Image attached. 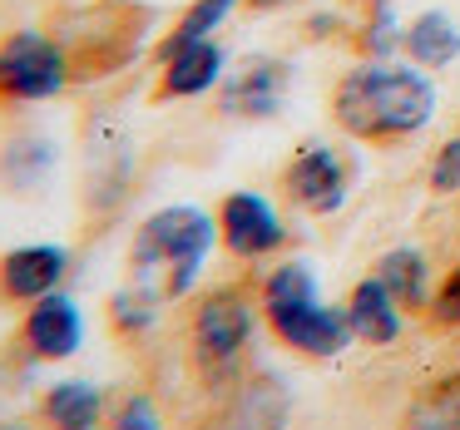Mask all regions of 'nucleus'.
Listing matches in <instances>:
<instances>
[{
    "mask_svg": "<svg viewBox=\"0 0 460 430\" xmlns=\"http://www.w3.org/2000/svg\"><path fill=\"white\" fill-rule=\"evenodd\" d=\"M317 297H322V287H317V272H312L307 262H278L258 287L262 317H268V312H282V307H297V302H317Z\"/></svg>",
    "mask_w": 460,
    "mask_h": 430,
    "instance_id": "obj_20",
    "label": "nucleus"
},
{
    "mask_svg": "<svg viewBox=\"0 0 460 430\" xmlns=\"http://www.w3.org/2000/svg\"><path fill=\"white\" fill-rule=\"evenodd\" d=\"M124 179H129V144L114 124L94 119L90 129V203L104 208V203L124 198Z\"/></svg>",
    "mask_w": 460,
    "mask_h": 430,
    "instance_id": "obj_17",
    "label": "nucleus"
},
{
    "mask_svg": "<svg viewBox=\"0 0 460 430\" xmlns=\"http://www.w3.org/2000/svg\"><path fill=\"white\" fill-rule=\"evenodd\" d=\"M218 242L238 262H262V258H278L288 248V223L278 218V208L262 193L233 189L218 203Z\"/></svg>",
    "mask_w": 460,
    "mask_h": 430,
    "instance_id": "obj_6",
    "label": "nucleus"
},
{
    "mask_svg": "<svg viewBox=\"0 0 460 430\" xmlns=\"http://www.w3.org/2000/svg\"><path fill=\"white\" fill-rule=\"evenodd\" d=\"M288 391L272 376H252V381H233L228 400L208 416L203 430H282L288 426Z\"/></svg>",
    "mask_w": 460,
    "mask_h": 430,
    "instance_id": "obj_11",
    "label": "nucleus"
},
{
    "mask_svg": "<svg viewBox=\"0 0 460 430\" xmlns=\"http://www.w3.org/2000/svg\"><path fill=\"white\" fill-rule=\"evenodd\" d=\"M21 347L31 361H65L84 347V317L65 292L31 302L21 321Z\"/></svg>",
    "mask_w": 460,
    "mask_h": 430,
    "instance_id": "obj_9",
    "label": "nucleus"
},
{
    "mask_svg": "<svg viewBox=\"0 0 460 430\" xmlns=\"http://www.w3.org/2000/svg\"><path fill=\"white\" fill-rule=\"evenodd\" d=\"M426 321L436 331H460V262L436 282V297L426 307Z\"/></svg>",
    "mask_w": 460,
    "mask_h": 430,
    "instance_id": "obj_26",
    "label": "nucleus"
},
{
    "mask_svg": "<svg viewBox=\"0 0 460 430\" xmlns=\"http://www.w3.org/2000/svg\"><path fill=\"white\" fill-rule=\"evenodd\" d=\"M341 312H347V321H351V337H357L361 347H371V351L396 347L401 327H406V312H401V302L381 287L376 272H367V277L347 292V307Z\"/></svg>",
    "mask_w": 460,
    "mask_h": 430,
    "instance_id": "obj_13",
    "label": "nucleus"
},
{
    "mask_svg": "<svg viewBox=\"0 0 460 430\" xmlns=\"http://www.w3.org/2000/svg\"><path fill=\"white\" fill-rule=\"evenodd\" d=\"M218 242V213L169 203L149 213L129 242V282L154 302H179L199 287V272Z\"/></svg>",
    "mask_w": 460,
    "mask_h": 430,
    "instance_id": "obj_2",
    "label": "nucleus"
},
{
    "mask_svg": "<svg viewBox=\"0 0 460 430\" xmlns=\"http://www.w3.org/2000/svg\"><path fill=\"white\" fill-rule=\"evenodd\" d=\"M100 420H104V391L94 381H55L40 396L45 430H100Z\"/></svg>",
    "mask_w": 460,
    "mask_h": 430,
    "instance_id": "obj_16",
    "label": "nucleus"
},
{
    "mask_svg": "<svg viewBox=\"0 0 460 430\" xmlns=\"http://www.w3.org/2000/svg\"><path fill=\"white\" fill-rule=\"evenodd\" d=\"M288 84H292V65L272 60V55H248L228 80L218 84V114L223 119H278L288 104Z\"/></svg>",
    "mask_w": 460,
    "mask_h": 430,
    "instance_id": "obj_7",
    "label": "nucleus"
},
{
    "mask_svg": "<svg viewBox=\"0 0 460 430\" xmlns=\"http://www.w3.org/2000/svg\"><path fill=\"white\" fill-rule=\"evenodd\" d=\"M159 426H164V416L149 391H124L110 406V430H159Z\"/></svg>",
    "mask_w": 460,
    "mask_h": 430,
    "instance_id": "obj_24",
    "label": "nucleus"
},
{
    "mask_svg": "<svg viewBox=\"0 0 460 430\" xmlns=\"http://www.w3.org/2000/svg\"><path fill=\"white\" fill-rule=\"evenodd\" d=\"M401 55L411 65H420L426 75H440L460 60V25L446 11H420L416 21H406L401 35Z\"/></svg>",
    "mask_w": 460,
    "mask_h": 430,
    "instance_id": "obj_15",
    "label": "nucleus"
},
{
    "mask_svg": "<svg viewBox=\"0 0 460 430\" xmlns=\"http://www.w3.org/2000/svg\"><path fill=\"white\" fill-rule=\"evenodd\" d=\"M159 307H164V302H154L149 292H139L134 282H129V287H119L110 297V327H114V337H124V341L149 337V327L159 321Z\"/></svg>",
    "mask_w": 460,
    "mask_h": 430,
    "instance_id": "obj_21",
    "label": "nucleus"
},
{
    "mask_svg": "<svg viewBox=\"0 0 460 430\" xmlns=\"http://www.w3.org/2000/svg\"><path fill=\"white\" fill-rule=\"evenodd\" d=\"M248 11H282V5H292V0H243Z\"/></svg>",
    "mask_w": 460,
    "mask_h": 430,
    "instance_id": "obj_27",
    "label": "nucleus"
},
{
    "mask_svg": "<svg viewBox=\"0 0 460 430\" xmlns=\"http://www.w3.org/2000/svg\"><path fill=\"white\" fill-rule=\"evenodd\" d=\"M282 193L292 208L312 213V218H332L351 198V159L337 144H302L282 169Z\"/></svg>",
    "mask_w": 460,
    "mask_h": 430,
    "instance_id": "obj_5",
    "label": "nucleus"
},
{
    "mask_svg": "<svg viewBox=\"0 0 460 430\" xmlns=\"http://www.w3.org/2000/svg\"><path fill=\"white\" fill-rule=\"evenodd\" d=\"M223 70H228V55H223L218 40H199L189 50L169 55L159 65V84H154V100L173 104V100H199V94L218 90Z\"/></svg>",
    "mask_w": 460,
    "mask_h": 430,
    "instance_id": "obj_12",
    "label": "nucleus"
},
{
    "mask_svg": "<svg viewBox=\"0 0 460 430\" xmlns=\"http://www.w3.org/2000/svg\"><path fill=\"white\" fill-rule=\"evenodd\" d=\"M272 327V337L282 341L288 351H297V356L307 361H332L341 356V351L351 347V321L341 307H327V302H297V307H282V312H268L262 317Z\"/></svg>",
    "mask_w": 460,
    "mask_h": 430,
    "instance_id": "obj_8",
    "label": "nucleus"
},
{
    "mask_svg": "<svg viewBox=\"0 0 460 430\" xmlns=\"http://www.w3.org/2000/svg\"><path fill=\"white\" fill-rule=\"evenodd\" d=\"M436 80L420 65H396V60H367L337 75L332 84V124L347 139L371 144V149H391L406 144L436 119Z\"/></svg>",
    "mask_w": 460,
    "mask_h": 430,
    "instance_id": "obj_1",
    "label": "nucleus"
},
{
    "mask_svg": "<svg viewBox=\"0 0 460 430\" xmlns=\"http://www.w3.org/2000/svg\"><path fill=\"white\" fill-rule=\"evenodd\" d=\"M258 297L248 287H213L193 302V321H189V356L193 366L208 376V386L238 381V361L248 356L252 331H258Z\"/></svg>",
    "mask_w": 460,
    "mask_h": 430,
    "instance_id": "obj_3",
    "label": "nucleus"
},
{
    "mask_svg": "<svg viewBox=\"0 0 460 430\" xmlns=\"http://www.w3.org/2000/svg\"><path fill=\"white\" fill-rule=\"evenodd\" d=\"M75 60L55 31L25 25L0 40V104H50L70 90Z\"/></svg>",
    "mask_w": 460,
    "mask_h": 430,
    "instance_id": "obj_4",
    "label": "nucleus"
},
{
    "mask_svg": "<svg viewBox=\"0 0 460 430\" xmlns=\"http://www.w3.org/2000/svg\"><path fill=\"white\" fill-rule=\"evenodd\" d=\"M0 430H25V426H15V420H5V426H0Z\"/></svg>",
    "mask_w": 460,
    "mask_h": 430,
    "instance_id": "obj_29",
    "label": "nucleus"
},
{
    "mask_svg": "<svg viewBox=\"0 0 460 430\" xmlns=\"http://www.w3.org/2000/svg\"><path fill=\"white\" fill-rule=\"evenodd\" d=\"M371 272H376L381 287L401 302L406 317H426L430 297H436V272H430V258L420 248H386Z\"/></svg>",
    "mask_w": 460,
    "mask_h": 430,
    "instance_id": "obj_14",
    "label": "nucleus"
},
{
    "mask_svg": "<svg viewBox=\"0 0 460 430\" xmlns=\"http://www.w3.org/2000/svg\"><path fill=\"white\" fill-rule=\"evenodd\" d=\"M426 189L436 193V198H456L460 193V134H450L436 149V159H430V169H426Z\"/></svg>",
    "mask_w": 460,
    "mask_h": 430,
    "instance_id": "obj_25",
    "label": "nucleus"
},
{
    "mask_svg": "<svg viewBox=\"0 0 460 430\" xmlns=\"http://www.w3.org/2000/svg\"><path fill=\"white\" fill-rule=\"evenodd\" d=\"M401 35H406V25L391 15V5H371L367 21L351 31V45H357L361 60H391L401 50Z\"/></svg>",
    "mask_w": 460,
    "mask_h": 430,
    "instance_id": "obj_22",
    "label": "nucleus"
},
{
    "mask_svg": "<svg viewBox=\"0 0 460 430\" xmlns=\"http://www.w3.org/2000/svg\"><path fill=\"white\" fill-rule=\"evenodd\" d=\"M351 5H361V11H371V5H391V0H351Z\"/></svg>",
    "mask_w": 460,
    "mask_h": 430,
    "instance_id": "obj_28",
    "label": "nucleus"
},
{
    "mask_svg": "<svg viewBox=\"0 0 460 430\" xmlns=\"http://www.w3.org/2000/svg\"><path fill=\"white\" fill-rule=\"evenodd\" d=\"M50 144L45 139H15L11 149H5V159H0V173L11 179V189H31V183H40V173L50 169Z\"/></svg>",
    "mask_w": 460,
    "mask_h": 430,
    "instance_id": "obj_23",
    "label": "nucleus"
},
{
    "mask_svg": "<svg viewBox=\"0 0 460 430\" xmlns=\"http://www.w3.org/2000/svg\"><path fill=\"white\" fill-rule=\"evenodd\" d=\"M401 430H460V371L430 376L401 410Z\"/></svg>",
    "mask_w": 460,
    "mask_h": 430,
    "instance_id": "obj_18",
    "label": "nucleus"
},
{
    "mask_svg": "<svg viewBox=\"0 0 460 430\" xmlns=\"http://www.w3.org/2000/svg\"><path fill=\"white\" fill-rule=\"evenodd\" d=\"M238 5H243V0H193L189 11L169 25V35L154 45V65H164L169 55L189 50V45H199V40H213V35L228 25V15L238 11Z\"/></svg>",
    "mask_w": 460,
    "mask_h": 430,
    "instance_id": "obj_19",
    "label": "nucleus"
},
{
    "mask_svg": "<svg viewBox=\"0 0 460 430\" xmlns=\"http://www.w3.org/2000/svg\"><path fill=\"white\" fill-rule=\"evenodd\" d=\"M70 277V252L55 242H25L0 258V297L5 302H40L50 292H60V282Z\"/></svg>",
    "mask_w": 460,
    "mask_h": 430,
    "instance_id": "obj_10",
    "label": "nucleus"
}]
</instances>
